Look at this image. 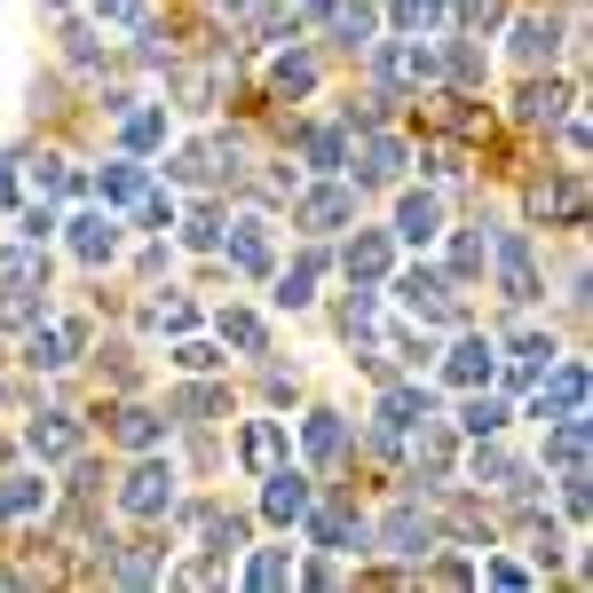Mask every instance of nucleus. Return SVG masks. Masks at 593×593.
<instances>
[{
  "label": "nucleus",
  "mask_w": 593,
  "mask_h": 593,
  "mask_svg": "<svg viewBox=\"0 0 593 593\" xmlns=\"http://www.w3.org/2000/svg\"><path fill=\"white\" fill-rule=\"evenodd\" d=\"M396 301H404L419 324H459V285L436 278V270H404V278H396Z\"/></svg>",
  "instance_id": "f257e3e1"
},
{
  "label": "nucleus",
  "mask_w": 593,
  "mask_h": 593,
  "mask_svg": "<svg viewBox=\"0 0 593 593\" xmlns=\"http://www.w3.org/2000/svg\"><path fill=\"white\" fill-rule=\"evenodd\" d=\"M119 506L127 515H166V506H175V467H158V459H143L135 475H127V490H119Z\"/></svg>",
  "instance_id": "f03ea898"
},
{
  "label": "nucleus",
  "mask_w": 593,
  "mask_h": 593,
  "mask_svg": "<svg viewBox=\"0 0 593 593\" xmlns=\"http://www.w3.org/2000/svg\"><path fill=\"white\" fill-rule=\"evenodd\" d=\"M562 411H585V364H546L538 372V419H562Z\"/></svg>",
  "instance_id": "7ed1b4c3"
},
{
  "label": "nucleus",
  "mask_w": 593,
  "mask_h": 593,
  "mask_svg": "<svg viewBox=\"0 0 593 593\" xmlns=\"http://www.w3.org/2000/svg\"><path fill=\"white\" fill-rule=\"evenodd\" d=\"M498 278H506V301H538V270H531L523 230H498Z\"/></svg>",
  "instance_id": "20e7f679"
},
{
  "label": "nucleus",
  "mask_w": 593,
  "mask_h": 593,
  "mask_svg": "<svg viewBox=\"0 0 593 593\" xmlns=\"http://www.w3.org/2000/svg\"><path fill=\"white\" fill-rule=\"evenodd\" d=\"M380 538H388V554H404V562H419V554H428V546H436V523H428V515H419V506H396V515L380 523Z\"/></svg>",
  "instance_id": "39448f33"
},
{
  "label": "nucleus",
  "mask_w": 593,
  "mask_h": 593,
  "mask_svg": "<svg viewBox=\"0 0 593 593\" xmlns=\"http://www.w3.org/2000/svg\"><path fill=\"white\" fill-rule=\"evenodd\" d=\"M436 222H444V198H436V191H411V198L396 206V237H404V245H428Z\"/></svg>",
  "instance_id": "423d86ee"
},
{
  "label": "nucleus",
  "mask_w": 593,
  "mask_h": 593,
  "mask_svg": "<svg viewBox=\"0 0 593 593\" xmlns=\"http://www.w3.org/2000/svg\"><path fill=\"white\" fill-rule=\"evenodd\" d=\"M546 459L562 475H585V411H562L554 419V436H546Z\"/></svg>",
  "instance_id": "0eeeda50"
},
{
  "label": "nucleus",
  "mask_w": 593,
  "mask_h": 593,
  "mask_svg": "<svg viewBox=\"0 0 593 593\" xmlns=\"http://www.w3.org/2000/svg\"><path fill=\"white\" fill-rule=\"evenodd\" d=\"M349 214H357V198H349L341 183H324V191H309V198H301V230H341Z\"/></svg>",
  "instance_id": "6e6552de"
},
{
  "label": "nucleus",
  "mask_w": 593,
  "mask_h": 593,
  "mask_svg": "<svg viewBox=\"0 0 593 593\" xmlns=\"http://www.w3.org/2000/svg\"><path fill=\"white\" fill-rule=\"evenodd\" d=\"M262 506H270V523H301V515H309V483H301L293 467H278L270 490H262Z\"/></svg>",
  "instance_id": "1a4fd4ad"
},
{
  "label": "nucleus",
  "mask_w": 593,
  "mask_h": 593,
  "mask_svg": "<svg viewBox=\"0 0 593 593\" xmlns=\"http://www.w3.org/2000/svg\"><path fill=\"white\" fill-rule=\"evenodd\" d=\"M309 17H324L349 48H357V40H372V9H364V0H309Z\"/></svg>",
  "instance_id": "9d476101"
},
{
  "label": "nucleus",
  "mask_w": 593,
  "mask_h": 593,
  "mask_svg": "<svg viewBox=\"0 0 593 593\" xmlns=\"http://www.w3.org/2000/svg\"><path fill=\"white\" fill-rule=\"evenodd\" d=\"M71 253H79V262H111V253H119L111 214H79V222H71Z\"/></svg>",
  "instance_id": "9b49d317"
},
{
  "label": "nucleus",
  "mask_w": 593,
  "mask_h": 593,
  "mask_svg": "<svg viewBox=\"0 0 593 593\" xmlns=\"http://www.w3.org/2000/svg\"><path fill=\"white\" fill-rule=\"evenodd\" d=\"M79 341H88V324H48V332H32V349H25V357H32L40 372H56V364H71Z\"/></svg>",
  "instance_id": "f8f14e48"
},
{
  "label": "nucleus",
  "mask_w": 593,
  "mask_h": 593,
  "mask_svg": "<svg viewBox=\"0 0 593 593\" xmlns=\"http://www.w3.org/2000/svg\"><path fill=\"white\" fill-rule=\"evenodd\" d=\"M419 419H436V396L428 388H388L380 396V428H419Z\"/></svg>",
  "instance_id": "ddd939ff"
},
{
  "label": "nucleus",
  "mask_w": 593,
  "mask_h": 593,
  "mask_svg": "<svg viewBox=\"0 0 593 593\" xmlns=\"http://www.w3.org/2000/svg\"><path fill=\"white\" fill-rule=\"evenodd\" d=\"M230 262H237L245 278H270V230H262V222H237V230H230Z\"/></svg>",
  "instance_id": "4468645a"
},
{
  "label": "nucleus",
  "mask_w": 593,
  "mask_h": 593,
  "mask_svg": "<svg viewBox=\"0 0 593 593\" xmlns=\"http://www.w3.org/2000/svg\"><path fill=\"white\" fill-rule=\"evenodd\" d=\"M444 372H451V388H483V380L498 372V357H490V341H459Z\"/></svg>",
  "instance_id": "2eb2a0df"
},
{
  "label": "nucleus",
  "mask_w": 593,
  "mask_h": 593,
  "mask_svg": "<svg viewBox=\"0 0 593 593\" xmlns=\"http://www.w3.org/2000/svg\"><path fill=\"white\" fill-rule=\"evenodd\" d=\"M357 175H364V183H396V175H404V143H396V135H372V143L357 150Z\"/></svg>",
  "instance_id": "dca6fc26"
},
{
  "label": "nucleus",
  "mask_w": 593,
  "mask_h": 593,
  "mask_svg": "<svg viewBox=\"0 0 593 593\" xmlns=\"http://www.w3.org/2000/svg\"><path fill=\"white\" fill-rule=\"evenodd\" d=\"M104 206H135L143 191H150V166H135V158H119V166H104Z\"/></svg>",
  "instance_id": "f3484780"
},
{
  "label": "nucleus",
  "mask_w": 593,
  "mask_h": 593,
  "mask_svg": "<svg viewBox=\"0 0 593 593\" xmlns=\"http://www.w3.org/2000/svg\"><path fill=\"white\" fill-rule=\"evenodd\" d=\"M32 451H40V459H71V451H79V428H71L64 411H40V419H32Z\"/></svg>",
  "instance_id": "a211bd4d"
},
{
  "label": "nucleus",
  "mask_w": 593,
  "mask_h": 593,
  "mask_svg": "<svg viewBox=\"0 0 593 593\" xmlns=\"http://www.w3.org/2000/svg\"><path fill=\"white\" fill-rule=\"evenodd\" d=\"M309 523V538L317 546H364V523L357 515H341V506H324V515H301Z\"/></svg>",
  "instance_id": "6ab92c4d"
},
{
  "label": "nucleus",
  "mask_w": 593,
  "mask_h": 593,
  "mask_svg": "<svg viewBox=\"0 0 593 593\" xmlns=\"http://www.w3.org/2000/svg\"><path fill=\"white\" fill-rule=\"evenodd\" d=\"M349 278H357V285H380V278H388V237H380V230H364V237L349 245Z\"/></svg>",
  "instance_id": "aec40b11"
},
{
  "label": "nucleus",
  "mask_w": 593,
  "mask_h": 593,
  "mask_svg": "<svg viewBox=\"0 0 593 593\" xmlns=\"http://www.w3.org/2000/svg\"><path fill=\"white\" fill-rule=\"evenodd\" d=\"M554 48H562V32H554L546 17H523V25H515V56H523V64H554Z\"/></svg>",
  "instance_id": "412c9836"
},
{
  "label": "nucleus",
  "mask_w": 593,
  "mask_h": 593,
  "mask_svg": "<svg viewBox=\"0 0 593 593\" xmlns=\"http://www.w3.org/2000/svg\"><path fill=\"white\" fill-rule=\"evenodd\" d=\"M380 71L404 79V88H419V79H436V56L428 48H380Z\"/></svg>",
  "instance_id": "4be33fe9"
},
{
  "label": "nucleus",
  "mask_w": 593,
  "mask_h": 593,
  "mask_svg": "<svg viewBox=\"0 0 593 593\" xmlns=\"http://www.w3.org/2000/svg\"><path fill=\"white\" fill-rule=\"evenodd\" d=\"M222 158H230V143H191V150L175 158V175H183V183H214Z\"/></svg>",
  "instance_id": "5701e85b"
},
{
  "label": "nucleus",
  "mask_w": 593,
  "mask_h": 593,
  "mask_svg": "<svg viewBox=\"0 0 593 593\" xmlns=\"http://www.w3.org/2000/svg\"><path fill=\"white\" fill-rule=\"evenodd\" d=\"M317 278H324V253H301V262L285 270V285H278V301H285V309H309V285H317Z\"/></svg>",
  "instance_id": "b1692460"
},
{
  "label": "nucleus",
  "mask_w": 593,
  "mask_h": 593,
  "mask_svg": "<svg viewBox=\"0 0 593 593\" xmlns=\"http://www.w3.org/2000/svg\"><path fill=\"white\" fill-rule=\"evenodd\" d=\"M396 25H404V32H444L451 9H444V0H396Z\"/></svg>",
  "instance_id": "393cba45"
},
{
  "label": "nucleus",
  "mask_w": 593,
  "mask_h": 593,
  "mask_svg": "<svg viewBox=\"0 0 593 593\" xmlns=\"http://www.w3.org/2000/svg\"><path fill=\"white\" fill-rule=\"evenodd\" d=\"M270 88H278V96H309V88H317V64H309V56H278Z\"/></svg>",
  "instance_id": "a878e982"
},
{
  "label": "nucleus",
  "mask_w": 593,
  "mask_h": 593,
  "mask_svg": "<svg viewBox=\"0 0 593 593\" xmlns=\"http://www.w3.org/2000/svg\"><path fill=\"white\" fill-rule=\"evenodd\" d=\"M459 428H467V436H498V428H506V404H498V396H467Z\"/></svg>",
  "instance_id": "bb28decb"
},
{
  "label": "nucleus",
  "mask_w": 593,
  "mask_h": 593,
  "mask_svg": "<svg viewBox=\"0 0 593 593\" xmlns=\"http://www.w3.org/2000/svg\"><path fill=\"white\" fill-rule=\"evenodd\" d=\"M158 135H166V111H127V127H119V143H127V150H150Z\"/></svg>",
  "instance_id": "cd10ccee"
},
{
  "label": "nucleus",
  "mask_w": 593,
  "mask_h": 593,
  "mask_svg": "<svg viewBox=\"0 0 593 593\" xmlns=\"http://www.w3.org/2000/svg\"><path fill=\"white\" fill-rule=\"evenodd\" d=\"M301 150H309V166H341V158H349V143L332 135V127H309V135H301Z\"/></svg>",
  "instance_id": "c85d7f7f"
},
{
  "label": "nucleus",
  "mask_w": 593,
  "mask_h": 593,
  "mask_svg": "<svg viewBox=\"0 0 593 593\" xmlns=\"http://www.w3.org/2000/svg\"><path fill=\"white\" fill-rule=\"evenodd\" d=\"M222 341L245 349V357H262V317H237V309H230V317H222Z\"/></svg>",
  "instance_id": "c756f323"
},
{
  "label": "nucleus",
  "mask_w": 593,
  "mask_h": 593,
  "mask_svg": "<svg viewBox=\"0 0 593 593\" xmlns=\"http://www.w3.org/2000/svg\"><path fill=\"white\" fill-rule=\"evenodd\" d=\"M32 506H48V490H40V483H9V490H0V515H9V523H25Z\"/></svg>",
  "instance_id": "7c9ffc66"
},
{
  "label": "nucleus",
  "mask_w": 593,
  "mask_h": 593,
  "mask_svg": "<svg viewBox=\"0 0 593 593\" xmlns=\"http://www.w3.org/2000/svg\"><path fill=\"white\" fill-rule=\"evenodd\" d=\"M278 451H285V436L270 428V419H262V428H245V459L253 467H278Z\"/></svg>",
  "instance_id": "2f4dec72"
},
{
  "label": "nucleus",
  "mask_w": 593,
  "mask_h": 593,
  "mask_svg": "<svg viewBox=\"0 0 593 593\" xmlns=\"http://www.w3.org/2000/svg\"><path fill=\"white\" fill-rule=\"evenodd\" d=\"M475 270H483V230H467V237L451 245V285H467Z\"/></svg>",
  "instance_id": "473e14b6"
},
{
  "label": "nucleus",
  "mask_w": 593,
  "mask_h": 593,
  "mask_svg": "<svg viewBox=\"0 0 593 593\" xmlns=\"http://www.w3.org/2000/svg\"><path fill=\"white\" fill-rule=\"evenodd\" d=\"M245 577H253V585H285V577H293V554H285V546L253 554V570H245Z\"/></svg>",
  "instance_id": "72a5a7b5"
},
{
  "label": "nucleus",
  "mask_w": 593,
  "mask_h": 593,
  "mask_svg": "<svg viewBox=\"0 0 593 593\" xmlns=\"http://www.w3.org/2000/svg\"><path fill=\"white\" fill-rule=\"evenodd\" d=\"M332 451H341V419L317 411V419H309V459H332Z\"/></svg>",
  "instance_id": "f704fd0d"
},
{
  "label": "nucleus",
  "mask_w": 593,
  "mask_h": 593,
  "mask_svg": "<svg viewBox=\"0 0 593 593\" xmlns=\"http://www.w3.org/2000/svg\"><path fill=\"white\" fill-rule=\"evenodd\" d=\"M119 444L150 451V444H158V419H150V411H119Z\"/></svg>",
  "instance_id": "c9c22d12"
},
{
  "label": "nucleus",
  "mask_w": 593,
  "mask_h": 593,
  "mask_svg": "<svg viewBox=\"0 0 593 593\" xmlns=\"http://www.w3.org/2000/svg\"><path fill=\"white\" fill-rule=\"evenodd\" d=\"M523 119H562V88H523Z\"/></svg>",
  "instance_id": "e433bc0d"
},
{
  "label": "nucleus",
  "mask_w": 593,
  "mask_h": 593,
  "mask_svg": "<svg viewBox=\"0 0 593 593\" xmlns=\"http://www.w3.org/2000/svg\"><path fill=\"white\" fill-rule=\"evenodd\" d=\"M111 577H119V585H150V577H158V562H150V554H119V562H111Z\"/></svg>",
  "instance_id": "4c0bfd02"
},
{
  "label": "nucleus",
  "mask_w": 593,
  "mask_h": 593,
  "mask_svg": "<svg viewBox=\"0 0 593 593\" xmlns=\"http://www.w3.org/2000/svg\"><path fill=\"white\" fill-rule=\"evenodd\" d=\"M135 222H143V230H166V222H175V206H166L158 191H143V198H135Z\"/></svg>",
  "instance_id": "58836bf2"
},
{
  "label": "nucleus",
  "mask_w": 593,
  "mask_h": 593,
  "mask_svg": "<svg viewBox=\"0 0 593 593\" xmlns=\"http://www.w3.org/2000/svg\"><path fill=\"white\" fill-rule=\"evenodd\" d=\"M214 237H222V230H214V214H206V206H198V214H191V222H183V245H198V253H206V245H214Z\"/></svg>",
  "instance_id": "ea45409f"
},
{
  "label": "nucleus",
  "mask_w": 593,
  "mask_h": 593,
  "mask_svg": "<svg viewBox=\"0 0 593 593\" xmlns=\"http://www.w3.org/2000/svg\"><path fill=\"white\" fill-rule=\"evenodd\" d=\"M515 467H506V451H475V483H506Z\"/></svg>",
  "instance_id": "a19ab883"
},
{
  "label": "nucleus",
  "mask_w": 593,
  "mask_h": 593,
  "mask_svg": "<svg viewBox=\"0 0 593 593\" xmlns=\"http://www.w3.org/2000/svg\"><path fill=\"white\" fill-rule=\"evenodd\" d=\"M175 364H183V372H206V364H222V357H214L206 341H183V349H175Z\"/></svg>",
  "instance_id": "79ce46f5"
},
{
  "label": "nucleus",
  "mask_w": 593,
  "mask_h": 593,
  "mask_svg": "<svg viewBox=\"0 0 593 593\" xmlns=\"http://www.w3.org/2000/svg\"><path fill=\"white\" fill-rule=\"evenodd\" d=\"M498 9H506V0H459V17H467V25H498Z\"/></svg>",
  "instance_id": "37998d69"
},
{
  "label": "nucleus",
  "mask_w": 593,
  "mask_h": 593,
  "mask_svg": "<svg viewBox=\"0 0 593 593\" xmlns=\"http://www.w3.org/2000/svg\"><path fill=\"white\" fill-rule=\"evenodd\" d=\"M40 191H79V183H71V166H56V158H40Z\"/></svg>",
  "instance_id": "c03bdc74"
},
{
  "label": "nucleus",
  "mask_w": 593,
  "mask_h": 593,
  "mask_svg": "<svg viewBox=\"0 0 593 593\" xmlns=\"http://www.w3.org/2000/svg\"><path fill=\"white\" fill-rule=\"evenodd\" d=\"M104 17L111 25H143V0H104Z\"/></svg>",
  "instance_id": "a18cd8bd"
},
{
  "label": "nucleus",
  "mask_w": 593,
  "mask_h": 593,
  "mask_svg": "<svg viewBox=\"0 0 593 593\" xmlns=\"http://www.w3.org/2000/svg\"><path fill=\"white\" fill-rule=\"evenodd\" d=\"M214 9H253V0H214Z\"/></svg>",
  "instance_id": "49530a36"
}]
</instances>
